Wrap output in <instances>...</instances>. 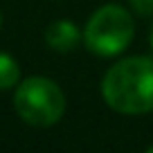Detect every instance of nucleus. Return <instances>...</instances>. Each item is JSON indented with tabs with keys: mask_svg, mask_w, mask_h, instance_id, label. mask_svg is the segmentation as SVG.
<instances>
[{
	"mask_svg": "<svg viewBox=\"0 0 153 153\" xmlns=\"http://www.w3.org/2000/svg\"><path fill=\"white\" fill-rule=\"evenodd\" d=\"M106 104L117 113L142 115L153 110V59L128 56L115 63L101 81Z\"/></svg>",
	"mask_w": 153,
	"mask_h": 153,
	"instance_id": "nucleus-1",
	"label": "nucleus"
},
{
	"mask_svg": "<svg viewBox=\"0 0 153 153\" xmlns=\"http://www.w3.org/2000/svg\"><path fill=\"white\" fill-rule=\"evenodd\" d=\"M135 34L133 16L120 5H104L90 16L86 25V38L88 50H92L99 56H115L124 52L131 45Z\"/></svg>",
	"mask_w": 153,
	"mask_h": 153,
	"instance_id": "nucleus-2",
	"label": "nucleus"
},
{
	"mask_svg": "<svg viewBox=\"0 0 153 153\" xmlns=\"http://www.w3.org/2000/svg\"><path fill=\"white\" fill-rule=\"evenodd\" d=\"M16 113L32 126H52L63 117L65 97L54 81L45 76H29L18 86L14 97Z\"/></svg>",
	"mask_w": 153,
	"mask_h": 153,
	"instance_id": "nucleus-3",
	"label": "nucleus"
},
{
	"mask_svg": "<svg viewBox=\"0 0 153 153\" xmlns=\"http://www.w3.org/2000/svg\"><path fill=\"white\" fill-rule=\"evenodd\" d=\"M45 41L56 52H72L81 41V34H79V29L72 20H56L48 27Z\"/></svg>",
	"mask_w": 153,
	"mask_h": 153,
	"instance_id": "nucleus-4",
	"label": "nucleus"
},
{
	"mask_svg": "<svg viewBox=\"0 0 153 153\" xmlns=\"http://www.w3.org/2000/svg\"><path fill=\"white\" fill-rule=\"evenodd\" d=\"M20 79V70L18 63L9 56V54L0 52V90H7V88H14Z\"/></svg>",
	"mask_w": 153,
	"mask_h": 153,
	"instance_id": "nucleus-5",
	"label": "nucleus"
},
{
	"mask_svg": "<svg viewBox=\"0 0 153 153\" xmlns=\"http://www.w3.org/2000/svg\"><path fill=\"white\" fill-rule=\"evenodd\" d=\"M131 7L140 16H153V0H131Z\"/></svg>",
	"mask_w": 153,
	"mask_h": 153,
	"instance_id": "nucleus-6",
	"label": "nucleus"
},
{
	"mask_svg": "<svg viewBox=\"0 0 153 153\" xmlns=\"http://www.w3.org/2000/svg\"><path fill=\"white\" fill-rule=\"evenodd\" d=\"M151 48H153V27H151Z\"/></svg>",
	"mask_w": 153,
	"mask_h": 153,
	"instance_id": "nucleus-7",
	"label": "nucleus"
},
{
	"mask_svg": "<svg viewBox=\"0 0 153 153\" xmlns=\"http://www.w3.org/2000/svg\"><path fill=\"white\" fill-rule=\"evenodd\" d=\"M146 151H149V153H153V146H149V149H146Z\"/></svg>",
	"mask_w": 153,
	"mask_h": 153,
	"instance_id": "nucleus-8",
	"label": "nucleus"
},
{
	"mask_svg": "<svg viewBox=\"0 0 153 153\" xmlns=\"http://www.w3.org/2000/svg\"><path fill=\"white\" fill-rule=\"evenodd\" d=\"M0 25H2V14H0Z\"/></svg>",
	"mask_w": 153,
	"mask_h": 153,
	"instance_id": "nucleus-9",
	"label": "nucleus"
}]
</instances>
